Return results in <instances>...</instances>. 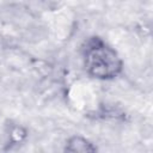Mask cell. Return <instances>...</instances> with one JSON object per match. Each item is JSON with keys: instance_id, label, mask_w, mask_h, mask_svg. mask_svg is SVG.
Returning a JSON list of instances; mask_svg holds the SVG:
<instances>
[{"instance_id": "obj_2", "label": "cell", "mask_w": 153, "mask_h": 153, "mask_svg": "<svg viewBox=\"0 0 153 153\" xmlns=\"http://www.w3.org/2000/svg\"><path fill=\"white\" fill-rule=\"evenodd\" d=\"M67 152H80V153H87V152H96L97 148L85 137L82 136H72L71 139H68L67 143H66V148Z\"/></svg>"}, {"instance_id": "obj_1", "label": "cell", "mask_w": 153, "mask_h": 153, "mask_svg": "<svg viewBox=\"0 0 153 153\" xmlns=\"http://www.w3.org/2000/svg\"><path fill=\"white\" fill-rule=\"evenodd\" d=\"M84 63L87 73L100 80L116 78L123 67V62L115 49L99 37H91L82 47Z\"/></svg>"}]
</instances>
